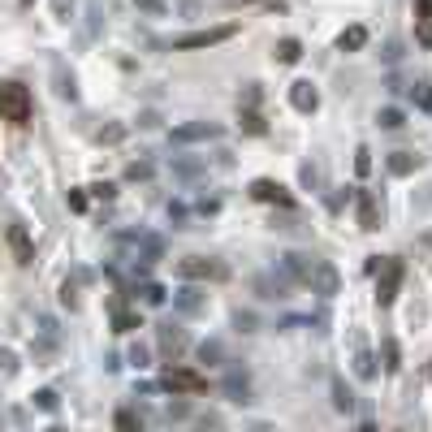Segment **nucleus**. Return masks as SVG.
<instances>
[{
	"instance_id": "obj_1",
	"label": "nucleus",
	"mask_w": 432,
	"mask_h": 432,
	"mask_svg": "<svg viewBox=\"0 0 432 432\" xmlns=\"http://www.w3.org/2000/svg\"><path fill=\"white\" fill-rule=\"evenodd\" d=\"M31 91L22 82H0V117L14 122V126H26L31 122Z\"/></svg>"
},
{
	"instance_id": "obj_2",
	"label": "nucleus",
	"mask_w": 432,
	"mask_h": 432,
	"mask_svg": "<svg viewBox=\"0 0 432 432\" xmlns=\"http://www.w3.org/2000/svg\"><path fill=\"white\" fill-rule=\"evenodd\" d=\"M238 35V22H221V26H207V31H190V35H178L173 48L178 52H195V48H216V43H230Z\"/></svg>"
},
{
	"instance_id": "obj_3",
	"label": "nucleus",
	"mask_w": 432,
	"mask_h": 432,
	"mask_svg": "<svg viewBox=\"0 0 432 432\" xmlns=\"http://www.w3.org/2000/svg\"><path fill=\"white\" fill-rule=\"evenodd\" d=\"M303 286H311V294H320V298L338 294V268H333L329 259L311 255V264H307V277H303Z\"/></svg>"
},
{
	"instance_id": "obj_4",
	"label": "nucleus",
	"mask_w": 432,
	"mask_h": 432,
	"mask_svg": "<svg viewBox=\"0 0 432 432\" xmlns=\"http://www.w3.org/2000/svg\"><path fill=\"white\" fill-rule=\"evenodd\" d=\"M225 130L216 126V122H186V126H178L173 130V143L178 147H186V143H212V139H221Z\"/></svg>"
},
{
	"instance_id": "obj_5",
	"label": "nucleus",
	"mask_w": 432,
	"mask_h": 432,
	"mask_svg": "<svg viewBox=\"0 0 432 432\" xmlns=\"http://www.w3.org/2000/svg\"><path fill=\"white\" fill-rule=\"evenodd\" d=\"M178 273L182 277H190V281H216V277H225V264H216V259H203V255H190V259H182L178 264Z\"/></svg>"
},
{
	"instance_id": "obj_6",
	"label": "nucleus",
	"mask_w": 432,
	"mask_h": 432,
	"mask_svg": "<svg viewBox=\"0 0 432 432\" xmlns=\"http://www.w3.org/2000/svg\"><path fill=\"white\" fill-rule=\"evenodd\" d=\"M165 385L178 389V394H203L207 389V381H203L199 372H190V367H169L165 372Z\"/></svg>"
},
{
	"instance_id": "obj_7",
	"label": "nucleus",
	"mask_w": 432,
	"mask_h": 432,
	"mask_svg": "<svg viewBox=\"0 0 432 432\" xmlns=\"http://www.w3.org/2000/svg\"><path fill=\"white\" fill-rule=\"evenodd\" d=\"M398 286H402V264L398 259H385V273H381V281H376V298L394 303L398 298Z\"/></svg>"
},
{
	"instance_id": "obj_8",
	"label": "nucleus",
	"mask_w": 432,
	"mask_h": 432,
	"mask_svg": "<svg viewBox=\"0 0 432 432\" xmlns=\"http://www.w3.org/2000/svg\"><path fill=\"white\" fill-rule=\"evenodd\" d=\"M290 104L298 108V113H315V108H320V91H315L307 78H298V82L290 87Z\"/></svg>"
},
{
	"instance_id": "obj_9",
	"label": "nucleus",
	"mask_w": 432,
	"mask_h": 432,
	"mask_svg": "<svg viewBox=\"0 0 432 432\" xmlns=\"http://www.w3.org/2000/svg\"><path fill=\"white\" fill-rule=\"evenodd\" d=\"M251 195H255V199H264V203H281V207H290L286 186H281V182H273V178H259V182H251Z\"/></svg>"
},
{
	"instance_id": "obj_10",
	"label": "nucleus",
	"mask_w": 432,
	"mask_h": 432,
	"mask_svg": "<svg viewBox=\"0 0 432 432\" xmlns=\"http://www.w3.org/2000/svg\"><path fill=\"white\" fill-rule=\"evenodd\" d=\"M255 290H259V298H286L290 277L286 273H264V277H255Z\"/></svg>"
},
{
	"instance_id": "obj_11",
	"label": "nucleus",
	"mask_w": 432,
	"mask_h": 432,
	"mask_svg": "<svg viewBox=\"0 0 432 432\" xmlns=\"http://www.w3.org/2000/svg\"><path fill=\"white\" fill-rule=\"evenodd\" d=\"M359 225L363 230H381V203L372 190H359Z\"/></svg>"
},
{
	"instance_id": "obj_12",
	"label": "nucleus",
	"mask_w": 432,
	"mask_h": 432,
	"mask_svg": "<svg viewBox=\"0 0 432 432\" xmlns=\"http://www.w3.org/2000/svg\"><path fill=\"white\" fill-rule=\"evenodd\" d=\"M225 394H230V402H251V381H247V372L230 367V376H225Z\"/></svg>"
},
{
	"instance_id": "obj_13",
	"label": "nucleus",
	"mask_w": 432,
	"mask_h": 432,
	"mask_svg": "<svg viewBox=\"0 0 432 432\" xmlns=\"http://www.w3.org/2000/svg\"><path fill=\"white\" fill-rule=\"evenodd\" d=\"M385 165H389V173H394V178H406V173H415V169H419V156H411V151H394V156L385 160Z\"/></svg>"
},
{
	"instance_id": "obj_14",
	"label": "nucleus",
	"mask_w": 432,
	"mask_h": 432,
	"mask_svg": "<svg viewBox=\"0 0 432 432\" xmlns=\"http://www.w3.org/2000/svg\"><path fill=\"white\" fill-rule=\"evenodd\" d=\"M363 43H367V26H350V31L338 35V48H342V52H359Z\"/></svg>"
},
{
	"instance_id": "obj_15",
	"label": "nucleus",
	"mask_w": 432,
	"mask_h": 432,
	"mask_svg": "<svg viewBox=\"0 0 432 432\" xmlns=\"http://www.w3.org/2000/svg\"><path fill=\"white\" fill-rule=\"evenodd\" d=\"M199 359H203L207 367H221V363H225V346L212 338V342H203V346H199Z\"/></svg>"
},
{
	"instance_id": "obj_16",
	"label": "nucleus",
	"mask_w": 432,
	"mask_h": 432,
	"mask_svg": "<svg viewBox=\"0 0 432 432\" xmlns=\"http://www.w3.org/2000/svg\"><path fill=\"white\" fill-rule=\"evenodd\" d=\"M298 57H303V43H298V39H281V43H277V61H281V65H294Z\"/></svg>"
},
{
	"instance_id": "obj_17",
	"label": "nucleus",
	"mask_w": 432,
	"mask_h": 432,
	"mask_svg": "<svg viewBox=\"0 0 432 432\" xmlns=\"http://www.w3.org/2000/svg\"><path fill=\"white\" fill-rule=\"evenodd\" d=\"M160 346H165V350H182V346H186V333L178 329V324H169V329L160 333Z\"/></svg>"
},
{
	"instance_id": "obj_18",
	"label": "nucleus",
	"mask_w": 432,
	"mask_h": 432,
	"mask_svg": "<svg viewBox=\"0 0 432 432\" xmlns=\"http://www.w3.org/2000/svg\"><path fill=\"white\" fill-rule=\"evenodd\" d=\"M9 242H14V247H18V255H22V264H31V259H35V251H31V242H26V234H22V230H18V225H14V230H9Z\"/></svg>"
},
{
	"instance_id": "obj_19",
	"label": "nucleus",
	"mask_w": 432,
	"mask_h": 432,
	"mask_svg": "<svg viewBox=\"0 0 432 432\" xmlns=\"http://www.w3.org/2000/svg\"><path fill=\"white\" fill-rule=\"evenodd\" d=\"M333 406H338V411H350V406H355V394L346 389V381H333Z\"/></svg>"
},
{
	"instance_id": "obj_20",
	"label": "nucleus",
	"mask_w": 432,
	"mask_h": 432,
	"mask_svg": "<svg viewBox=\"0 0 432 432\" xmlns=\"http://www.w3.org/2000/svg\"><path fill=\"white\" fill-rule=\"evenodd\" d=\"M117 432H143V423H139V415H134L130 406L117 411Z\"/></svg>"
},
{
	"instance_id": "obj_21",
	"label": "nucleus",
	"mask_w": 432,
	"mask_h": 432,
	"mask_svg": "<svg viewBox=\"0 0 432 432\" xmlns=\"http://www.w3.org/2000/svg\"><path fill=\"white\" fill-rule=\"evenodd\" d=\"M411 99L423 108V113H432V87H428V82H415V87H411Z\"/></svg>"
},
{
	"instance_id": "obj_22",
	"label": "nucleus",
	"mask_w": 432,
	"mask_h": 432,
	"mask_svg": "<svg viewBox=\"0 0 432 432\" xmlns=\"http://www.w3.org/2000/svg\"><path fill=\"white\" fill-rule=\"evenodd\" d=\"M178 307H182V311H199V307H203L199 290H190V286H186V290H178Z\"/></svg>"
},
{
	"instance_id": "obj_23",
	"label": "nucleus",
	"mask_w": 432,
	"mask_h": 432,
	"mask_svg": "<svg viewBox=\"0 0 432 432\" xmlns=\"http://www.w3.org/2000/svg\"><path fill=\"white\" fill-rule=\"evenodd\" d=\"M415 43L432 48V18H415Z\"/></svg>"
},
{
	"instance_id": "obj_24",
	"label": "nucleus",
	"mask_w": 432,
	"mask_h": 432,
	"mask_svg": "<svg viewBox=\"0 0 432 432\" xmlns=\"http://www.w3.org/2000/svg\"><path fill=\"white\" fill-rule=\"evenodd\" d=\"M376 122H381L385 130H398V126H402V113H398V108H381V113H376Z\"/></svg>"
},
{
	"instance_id": "obj_25",
	"label": "nucleus",
	"mask_w": 432,
	"mask_h": 432,
	"mask_svg": "<svg viewBox=\"0 0 432 432\" xmlns=\"http://www.w3.org/2000/svg\"><path fill=\"white\" fill-rule=\"evenodd\" d=\"M199 169H203L199 160H173V173L178 178H199Z\"/></svg>"
},
{
	"instance_id": "obj_26",
	"label": "nucleus",
	"mask_w": 432,
	"mask_h": 432,
	"mask_svg": "<svg viewBox=\"0 0 432 432\" xmlns=\"http://www.w3.org/2000/svg\"><path fill=\"white\" fill-rule=\"evenodd\" d=\"M385 367H389V372H398V367H402V363H398V342H394V338L385 342Z\"/></svg>"
},
{
	"instance_id": "obj_27",
	"label": "nucleus",
	"mask_w": 432,
	"mask_h": 432,
	"mask_svg": "<svg viewBox=\"0 0 432 432\" xmlns=\"http://www.w3.org/2000/svg\"><path fill=\"white\" fill-rule=\"evenodd\" d=\"M35 406H39V411H57V394H52V389L35 394Z\"/></svg>"
},
{
	"instance_id": "obj_28",
	"label": "nucleus",
	"mask_w": 432,
	"mask_h": 432,
	"mask_svg": "<svg viewBox=\"0 0 432 432\" xmlns=\"http://www.w3.org/2000/svg\"><path fill=\"white\" fill-rule=\"evenodd\" d=\"M234 324H238L242 333H251V329H255V315H251V311H238V315H234Z\"/></svg>"
},
{
	"instance_id": "obj_29",
	"label": "nucleus",
	"mask_w": 432,
	"mask_h": 432,
	"mask_svg": "<svg viewBox=\"0 0 432 432\" xmlns=\"http://www.w3.org/2000/svg\"><path fill=\"white\" fill-rule=\"evenodd\" d=\"M143 298L147 303H165V290H160V286H143Z\"/></svg>"
},
{
	"instance_id": "obj_30",
	"label": "nucleus",
	"mask_w": 432,
	"mask_h": 432,
	"mask_svg": "<svg viewBox=\"0 0 432 432\" xmlns=\"http://www.w3.org/2000/svg\"><path fill=\"white\" fill-rule=\"evenodd\" d=\"M195 428H199V432H221V419H216V415H207V419H199Z\"/></svg>"
},
{
	"instance_id": "obj_31",
	"label": "nucleus",
	"mask_w": 432,
	"mask_h": 432,
	"mask_svg": "<svg viewBox=\"0 0 432 432\" xmlns=\"http://www.w3.org/2000/svg\"><path fill=\"white\" fill-rule=\"evenodd\" d=\"M139 5H143L147 14H165V0H139Z\"/></svg>"
},
{
	"instance_id": "obj_32",
	"label": "nucleus",
	"mask_w": 432,
	"mask_h": 432,
	"mask_svg": "<svg viewBox=\"0 0 432 432\" xmlns=\"http://www.w3.org/2000/svg\"><path fill=\"white\" fill-rule=\"evenodd\" d=\"M130 178H151V165H130Z\"/></svg>"
},
{
	"instance_id": "obj_33",
	"label": "nucleus",
	"mask_w": 432,
	"mask_h": 432,
	"mask_svg": "<svg viewBox=\"0 0 432 432\" xmlns=\"http://www.w3.org/2000/svg\"><path fill=\"white\" fill-rule=\"evenodd\" d=\"M359 376H372V355H359Z\"/></svg>"
},
{
	"instance_id": "obj_34",
	"label": "nucleus",
	"mask_w": 432,
	"mask_h": 432,
	"mask_svg": "<svg viewBox=\"0 0 432 432\" xmlns=\"http://www.w3.org/2000/svg\"><path fill=\"white\" fill-rule=\"evenodd\" d=\"M52 9H57V18H65L70 14V0H52Z\"/></svg>"
},
{
	"instance_id": "obj_35",
	"label": "nucleus",
	"mask_w": 432,
	"mask_h": 432,
	"mask_svg": "<svg viewBox=\"0 0 432 432\" xmlns=\"http://www.w3.org/2000/svg\"><path fill=\"white\" fill-rule=\"evenodd\" d=\"M251 432H268V428H264V423H255V428H251Z\"/></svg>"
},
{
	"instance_id": "obj_36",
	"label": "nucleus",
	"mask_w": 432,
	"mask_h": 432,
	"mask_svg": "<svg viewBox=\"0 0 432 432\" xmlns=\"http://www.w3.org/2000/svg\"><path fill=\"white\" fill-rule=\"evenodd\" d=\"M359 432H376V428H372V423H363V428H359Z\"/></svg>"
}]
</instances>
